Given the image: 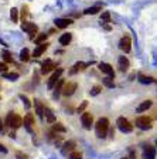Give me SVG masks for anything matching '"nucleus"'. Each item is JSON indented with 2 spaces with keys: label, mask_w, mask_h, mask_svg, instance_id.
I'll return each mask as SVG.
<instances>
[{
  "label": "nucleus",
  "mask_w": 157,
  "mask_h": 159,
  "mask_svg": "<svg viewBox=\"0 0 157 159\" xmlns=\"http://www.w3.org/2000/svg\"><path fill=\"white\" fill-rule=\"evenodd\" d=\"M95 131H96V136L101 139L106 138L108 135V131H109V121L108 118H99L98 122L95 125Z\"/></svg>",
  "instance_id": "nucleus-1"
},
{
  "label": "nucleus",
  "mask_w": 157,
  "mask_h": 159,
  "mask_svg": "<svg viewBox=\"0 0 157 159\" xmlns=\"http://www.w3.org/2000/svg\"><path fill=\"white\" fill-rule=\"evenodd\" d=\"M6 125L10 126L11 129H17L23 125V118L16 112H9L6 118Z\"/></svg>",
  "instance_id": "nucleus-2"
},
{
  "label": "nucleus",
  "mask_w": 157,
  "mask_h": 159,
  "mask_svg": "<svg viewBox=\"0 0 157 159\" xmlns=\"http://www.w3.org/2000/svg\"><path fill=\"white\" fill-rule=\"evenodd\" d=\"M21 30L26 31V33H28L30 39L34 40L36 39L37 31H38V27H37L34 23H31V21H23V23H21Z\"/></svg>",
  "instance_id": "nucleus-3"
},
{
  "label": "nucleus",
  "mask_w": 157,
  "mask_h": 159,
  "mask_svg": "<svg viewBox=\"0 0 157 159\" xmlns=\"http://www.w3.org/2000/svg\"><path fill=\"white\" fill-rule=\"evenodd\" d=\"M116 125H118V128L120 129L122 132L124 134H129L133 131V125H132L130 122H129L128 119L124 118V116H120V118H118V121H116Z\"/></svg>",
  "instance_id": "nucleus-4"
},
{
  "label": "nucleus",
  "mask_w": 157,
  "mask_h": 159,
  "mask_svg": "<svg viewBox=\"0 0 157 159\" xmlns=\"http://www.w3.org/2000/svg\"><path fill=\"white\" fill-rule=\"evenodd\" d=\"M136 126L143 131H147V129H151V119L147 118V116H139L136 118Z\"/></svg>",
  "instance_id": "nucleus-5"
},
{
  "label": "nucleus",
  "mask_w": 157,
  "mask_h": 159,
  "mask_svg": "<svg viewBox=\"0 0 157 159\" xmlns=\"http://www.w3.org/2000/svg\"><path fill=\"white\" fill-rule=\"evenodd\" d=\"M64 73V70L62 68H57L54 73H52V75L50 77V80H48V83H47V87H48L50 89H52L54 88V85L57 84V81H58L59 78H61V74Z\"/></svg>",
  "instance_id": "nucleus-6"
},
{
  "label": "nucleus",
  "mask_w": 157,
  "mask_h": 159,
  "mask_svg": "<svg viewBox=\"0 0 157 159\" xmlns=\"http://www.w3.org/2000/svg\"><path fill=\"white\" fill-rule=\"evenodd\" d=\"M81 121H82V125H84L85 129H91L92 125H94V116H92V114H89V112H82Z\"/></svg>",
  "instance_id": "nucleus-7"
},
{
  "label": "nucleus",
  "mask_w": 157,
  "mask_h": 159,
  "mask_svg": "<svg viewBox=\"0 0 157 159\" xmlns=\"http://www.w3.org/2000/svg\"><path fill=\"white\" fill-rule=\"evenodd\" d=\"M119 47H120L122 51H124V53H130L132 50V41H130V37L124 36L120 39V41H119Z\"/></svg>",
  "instance_id": "nucleus-8"
},
{
  "label": "nucleus",
  "mask_w": 157,
  "mask_h": 159,
  "mask_svg": "<svg viewBox=\"0 0 157 159\" xmlns=\"http://www.w3.org/2000/svg\"><path fill=\"white\" fill-rule=\"evenodd\" d=\"M76 89V83H65L64 84V87H62V95L65 97H71L72 94L75 93Z\"/></svg>",
  "instance_id": "nucleus-9"
},
{
  "label": "nucleus",
  "mask_w": 157,
  "mask_h": 159,
  "mask_svg": "<svg viewBox=\"0 0 157 159\" xmlns=\"http://www.w3.org/2000/svg\"><path fill=\"white\" fill-rule=\"evenodd\" d=\"M99 70H101L102 73L106 74L108 77H112V78H115V71H113V68H112L111 64H108V63H101V64H99Z\"/></svg>",
  "instance_id": "nucleus-10"
},
{
  "label": "nucleus",
  "mask_w": 157,
  "mask_h": 159,
  "mask_svg": "<svg viewBox=\"0 0 157 159\" xmlns=\"http://www.w3.org/2000/svg\"><path fill=\"white\" fill-rule=\"evenodd\" d=\"M54 68H57V64L54 61H51V60H47L46 63L41 64V74H47L50 71H52Z\"/></svg>",
  "instance_id": "nucleus-11"
},
{
  "label": "nucleus",
  "mask_w": 157,
  "mask_h": 159,
  "mask_svg": "<svg viewBox=\"0 0 157 159\" xmlns=\"http://www.w3.org/2000/svg\"><path fill=\"white\" fill-rule=\"evenodd\" d=\"M48 46L50 44L47 43H43V44H38V46L34 48V51H33V57H40V56H43L44 53H46V50L48 48Z\"/></svg>",
  "instance_id": "nucleus-12"
},
{
  "label": "nucleus",
  "mask_w": 157,
  "mask_h": 159,
  "mask_svg": "<svg viewBox=\"0 0 157 159\" xmlns=\"http://www.w3.org/2000/svg\"><path fill=\"white\" fill-rule=\"evenodd\" d=\"M23 124H24L27 131L31 132V128H33V125H34V115L33 114H27V115L23 118Z\"/></svg>",
  "instance_id": "nucleus-13"
},
{
  "label": "nucleus",
  "mask_w": 157,
  "mask_h": 159,
  "mask_svg": "<svg viewBox=\"0 0 157 159\" xmlns=\"http://www.w3.org/2000/svg\"><path fill=\"white\" fill-rule=\"evenodd\" d=\"M143 159H156V148L147 146L143 151Z\"/></svg>",
  "instance_id": "nucleus-14"
},
{
  "label": "nucleus",
  "mask_w": 157,
  "mask_h": 159,
  "mask_svg": "<svg viewBox=\"0 0 157 159\" xmlns=\"http://www.w3.org/2000/svg\"><path fill=\"white\" fill-rule=\"evenodd\" d=\"M33 102H34V108H36V114H37V115H38V118H40V119H44V107H43V104L40 102L38 99H34Z\"/></svg>",
  "instance_id": "nucleus-15"
},
{
  "label": "nucleus",
  "mask_w": 157,
  "mask_h": 159,
  "mask_svg": "<svg viewBox=\"0 0 157 159\" xmlns=\"http://www.w3.org/2000/svg\"><path fill=\"white\" fill-rule=\"evenodd\" d=\"M64 84H65V81L62 78H59L58 81H57V84L54 85V98H58V95L62 93V87H64Z\"/></svg>",
  "instance_id": "nucleus-16"
},
{
  "label": "nucleus",
  "mask_w": 157,
  "mask_h": 159,
  "mask_svg": "<svg viewBox=\"0 0 157 159\" xmlns=\"http://www.w3.org/2000/svg\"><path fill=\"white\" fill-rule=\"evenodd\" d=\"M54 23H55L57 29H65L69 24H72V20L71 19H57Z\"/></svg>",
  "instance_id": "nucleus-17"
},
{
  "label": "nucleus",
  "mask_w": 157,
  "mask_h": 159,
  "mask_svg": "<svg viewBox=\"0 0 157 159\" xmlns=\"http://www.w3.org/2000/svg\"><path fill=\"white\" fill-rule=\"evenodd\" d=\"M74 148H75V142H74V141H68V142L64 143L61 152L64 153V155H68V153H71L72 151H74Z\"/></svg>",
  "instance_id": "nucleus-18"
},
{
  "label": "nucleus",
  "mask_w": 157,
  "mask_h": 159,
  "mask_svg": "<svg viewBox=\"0 0 157 159\" xmlns=\"http://www.w3.org/2000/svg\"><path fill=\"white\" fill-rule=\"evenodd\" d=\"M72 40V34L71 33H64L61 37H59V44L61 46H68Z\"/></svg>",
  "instance_id": "nucleus-19"
},
{
  "label": "nucleus",
  "mask_w": 157,
  "mask_h": 159,
  "mask_svg": "<svg viewBox=\"0 0 157 159\" xmlns=\"http://www.w3.org/2000/svg\"><path fill=\"white\" fill-rule=\"evenodd\" d=\"M88 66H89V64H85V63H82V61H79V63H76L75 66L72 67V70L69 71V74H76L78 71H82V70H85Z\"/></svg>",
  "instance_id": "nucleus-20"
},
{
  "label": "nucleus",
  "mask_w": 157,
  "mask_h": 159,
  "mask_svg": "<svg viewBox=\"0 0 157 159\" xmlns=\"http://www.w3.org/2000/svg\"><path fill=\"white\" fill-rule=\"evenodd\" d=\"M151 105H153V102H151L150 99H147V101H143V102H142L140 105L136 108V111H137V112H144V111H147V109L150 108Z\"/></svg>",
  "instance_id": "nucleus-21"
},
{
  "label": "nucleus",
  "mask_w": 157,
  "mask_h": 159,
  "mask_svg": "<svg viewBox=\"0 0 157 159\" xmlns=\"http://www.w3.org/2000/svg\"><path fill=\"white\" fill-rule=\"evenodd\" d=\"M129 66H130V63H129V60L126 57H119V68L122 71H126L129 68Z\"/></svg>",
  "instance_id": "nucleus-22"
},
{
  "label": "nucleus",
  "mask_w": 157,
  "mask_h": 159,
  "mask_svg": "<svg viewBox=\"0 0 157 159\" xmlns=\"http://www.w3.org/2000/svg\"><path fill=\"white\" fill-rule=\"evenodd\" d=\"M101 10H102V6H101V4H96V6H92V7L85 9V11H84V13H85V14H96L98 11H101Z\"/></svg>",
  "instance_id": "nucleus-23"
},
{
  "label": "nucleus",
  "mask_w": 157,
  "mask_h": 159,
  "mask_svg": "<svg viewBox=\"0 0 157 159\" xmlns=\"http://www.w3.org/2000/svg\"><path fill=\"white\" fill-rule=\"evenodd\" d=\"M44 114H46L48 122H55V115L52 114V111L50 108H44Z\"/></svg>",
  "instance_id": "nucleus-24"
},
{
  "label": "nucleus",
  "mask_w": 157,
  "mask_h": 159,
  "mask_svg": "<svg viewBox=\"0 0 157 159\" xmlns=\"http://www.w3.org/2000/svg\"><path fill=\"white\" fill-rule=\"evenodd\" d=\"M139 81H140L142 84H151V83H154V80L151 78V77H147V75H144V74H139Z\"/></svg>",
  "instance_id": "nucleus-25"
},
{
  "label": "nucleus",
  "mask_w": 157,
  "mask_h": 159,
  "mask_svg": "<svg viewBox=\"0 0 157 159\" xmlns=\"http://www.w3.org/2000/svg\"><path fill=\"white\" fill-rule=\"evenodd\" d=\"M20 60H21V61H24V63H27V61L30 60L28 48H23V50H21V53H20Z\"/></svg>",
  "instance_id": "nucleus-26"
},
{
  "label": "nucleus",
  "mask_w": 157,
  "mask_h": 159,
  "mask_svg": "<svg viewBox=\"0 0 157 159\" xmlns=\"http://www.w3.org/2000/svg\"><path fill=\"white\" fill-rule=\"evenodd\" d=\"M10 17H11V21H13V23L19 21V10H17L16 7H11V10H10Z\"/></svg>",
  "instance_id": "nucleus-27"
},
{
  "label": "nucleus",
  "mask_w": 157,
  "mask_h": 159,
  "mask_svg": "<svg viewBox=\"0 0 157 159\" xmlns=\"http://www.w3.org/2000/svg\"><path fill=\"white\" fill-rule=\"evenodd\" d=\"M47 36H48V34H46V33L36 36V39H34V43H37V44H43V43H46Z\"/></svg>",
  "instance_id": "nucleus-28"
},
{
  "label": "nucleus",
  "mask_w": 157,
  "mask_h": 159,
  "mask_svg": "<svg viewBox=\"0 0 157 159\" xmlns=\"http://www.w3.org/2000/svg\"><path fill=\"white\" fill-rule=\"evenodd\" d=\"M3 78L10 80V81H16L19 78V74L17 73H3Z\"/></svg>",
  "instance_id": "nucleus-29"
},
{
  "label": "nucleus",
  "mask_w": 157,
  "mask_h": 159,
  "mask_svg": "<svg viewBox=\"0 0 157 159\" xmlns=\"http://www.w3.org/2000/svg\"><path fill=\"white\" fill-rule=\"evenodd\" d=\"M102 83L108 87V88H113L115 87V83H113V78H112V77H105V78L102 80Z\"/></svg>",
  "instance_id": "nucleus-30"
},
{
  "label": "nucleus",
  "mask_w": 157,
  "mask_h": 159,
  "mask_svg": "<svg viewBox=\"0 0 157 159\" xmlns=\"http://www.w3.org/2000/svg\"><path fill=\"white\" fill-rule=\"evenodd\" d=\"M52 131H54V132H65L67 129H65V126H62V124H59V122H57V124H54V125H52Z\"/></svg>",
  "instance_id": "nucleus-31"
},
{
  "label": "nucleus",
  "mask_w": 157,
  "mask_h": 159,
  "mask_svg": "<svg viewBox=\"0 0 157 159\" xmlns=\"http://www.w3.org/2000/svg\"><path fill=\"white\" fill-rule=\"evenodd\" d=\"M2 56H3V60L7 61V63H11V61H13V57H11V54H10L7 50H3V51H2Z\"/></svg>",
  "instance_id": "nucleus-32"
},
{
  "label": "nucleus",
  "mask_w": 157,
  "mask_h": 159,
  "mask_svg": "<svg viewBox=\"0 0 157 159\" xmlns=\"http://www.w3.org/2000/svg\"><path fill=\"white\" fill-rule=\"evenodd\" d=\"M111 21V13L109 11H103L101 16V23H109Z\"/></svg>",
  "instance_id": "nucleus-33"
},
{
  "label": "nucleus",
  "mask_w": 157,
  "mask_h": 159,
  "mask_svg": "<svg viewBox=\"0 0 157 159\" xmlns=\"http://www.w3.org/2000/svg\"><path fill=\"white\" fill-rule=\"evenodd\" d=\"M20 99H21V101H23V102H24V107H26L27 109H28L30 107H31V102H30V99L27 98L26 95H23V94H20Z\"/></svg>",
  "instance_id": "nucleus-34"
},
{
  "label": "nucleus",
  "mask_w": 157,
  "mask_h": 159,
  "mask_svg": "<svg viewBox=\"0 0 157 159\" xmlns=\"http://www.w3.org/2000/svg\"><path fill=\"white\" fill-rule=\"evenodd\" d=\"M101 91H102V87L101 85H95V87H92V89L89 91V93H91V95H98Z\"/></svg>",
  "instance_id": "nucleus-35"
},
{
  "label": "nucleus",
  "mask_w": 157,
  "mask_h": 159,
  "mask_svg": "<svg viewBox=\"0 0 157 159\" xmlns=\"http://www.w3.org/2000/svg\"><path fill=\"white\" fill-rule=\"evenodd\" d=\"M69 159H82V153L74 152V151H72V152L69 153Z\"/></svg>",
  "instance_id": "nucleus-36"
},
{
  "label": "nucleus",
  "mask_w": 157,
  "mask_h": 159,
  "mask_svg": "<svg viewBox=\"0 0 157 159\" xmlns=\"http://www.w3.org/2000/svg\"><path fill=\"white\" fill-rule=\"evenodd\" d=\"M16 159H28V155L19 151V152H16Z\"/></svg>",
  "instance_id": "nucleus-37"
},
{
  "label": "nucleus",
  "mask_w": 157,
  "mask_h": 159,
  "mask_svg": "<svg viewBox=\"0 0 157 159\" xmlns=\"http://www.w3.org/2000/svg\"><path fill=\"white\" fill-rule=\"evenodd\" d=\"M86 105H88V101H84V102H82L81 105L78 107V109H76V111H78L79 114H82V111H84V109L86 108Z\"/></svg>",
  "instance_id": "nucleus-38"
},
{
  "label": "nucleus",
  "mask_w": 157,
  "mask_h": 159,
  "mask_svg": "<svg viewBox=\"0 0 157 159\" xmlns=\"http://www.w3.org/2000/svg\"><path fill=\"white\" fill-rule=\"evenodd\" d=\"M27 10H28V7L24 6V7H23V10H21V20H24V19H26V16L28 14V13H27Z\"/></svg>",
  "instance_id": "nucleus-39"
},
{
  "label": "nucleus",
  "mask_w": 157,
  "mask_h": 159,
  "mask_svg": "<svg viewBox=\"0 0 157 159\" xmlns=\"http://www.w3.org/2000/svg\"><path fill=\"white\" fill-rule=\"evenodd\" d=\"M7 71V66L4 63H0V73H6Z\"/></svg>",
  "instance_id": "nucleus-40"
},
{
  "label": "nucleus",
  "mask_w": 157,
  "mask_h": 159,
  "mask_svg": "<svg viewBox=\"0 0 157 159\" xmlns=\"http://www.w3.org/2000/svg\"><path fill=\"white\" fill-rule=\"evenodd\" d=\"M0 152H2V153H7V148L3 145V143H0Z\"/></svg>",
  "instance_id": "nucleus-41"
},
{
  "label": "nucleus",
  "mask_w": 157,
  "mask_h": 159,
  "mask_svg": "<svg viewBox=\"0 0 157 159\" xmlns=\"http://www.w3.org/2000/svg\"><path fill=\"white\" fill-rule=\"evenodd\" d=\"M2 131H3V121L0 119V132H2Z\"/></svg>",
  "instance_id": "nucleus-42"
},
{
  "label": "nucleus",
  "mask_w": 157,
  "mask_h": 159,
  "mask_svg": "<svg viewBox=\"0 0 157 159\" xmlns=\"http://www.w3.org/2000/svg\"><path fill=\"white\" fill-rule=\"evenodd\" d=\"M122 159H129V158H122Z\"/></svg>",
  "instance_id": "nucleus-43"
},
{
  "label": "nucleus",
  "mask_w": 157,
  "mask_h": 159,
  "mask_svg": "<svg viewBox=\"0 0 157 159\" xmlns=\"http://www.w3.org/2000/svg\"><path fill=\"white\" fill-rule=\"evenodd\" d=\"M156 145H157V141H156Z\"/></svg>",
  "instance_id": "nucleus-44"
}]
</instances>
